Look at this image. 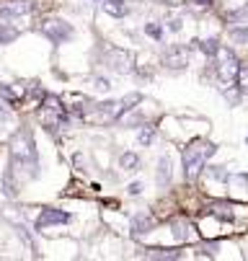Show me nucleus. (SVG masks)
I'll list each match as a JSON object with an SVG mask.
<instances>
[{"mask_svg": "<svg viewBox=\"0 0 248 261\" xmlns=\"http://www.w3.org/2000/svg\"><path fill=\"white\" fill-rule=\"evenodd\" d=\"M106 62H109L117 72H129L132 70V57L124 49H112L109 55H106Z\"/></svg>", "mask_w": 248, "mask_h": 261, "instance_id": "6e6552de", "label": "nucleus"}, {"mask_svg": "<svg viewBox=\"0 0 248 261\" xmlns=\"http://www.w3.org/2000/svg\"><path fill=\"white\" fill-rule=\"evenodd\" d=\"M181 29V21H171V31H179Z\"/></svg>", "mask_w": 248, "mask_h": 261, "instance_id": "b1692460", "label": "nucleus"}, {"mask_svg": "<svg viewBox=\"0 0 248 261\" xmlns=\"http://www.w3.org/2000/svg\"><path fill=\"white\" fill-rule=\"evenodd\" d=\"M163 62H166L171 70H181V67H186V62H189V49H186V47H173L171 52H166Z\"/></svg>", "mask_w": 248, "mask_h": 261, "instance_id": "0eeeda50", "label": "nucleus"}, {"mask_svg": "<svg viewBox=\"0 0 248 261\" xmlns=\"http://www.w3.org/2000/svg\"><path fill=\"white\" fill-rule=\"evenodd\" d=\"M204 217L199 220V230L207 238H220L228 233H245L248 230V204L217 199L204 207Z\"/></svg>", "mask_w": 248, "mask_h": 261, "instance_id": "f257e3e1", "label": "nucleus"}, {"mask_svg": "<svg viewBox=\"0 0 248 261\" xmlns=\"http://www.w3.org/2000/svg\"><path fill=\"white\" fill-rule=\"evenodd\" d=\"M127 192H129L132 197H134V194H140V192H143V184H140V181H134V184H129V186H127Z\"/></svg>", "mask_w": 248, "mask_h": 261, "instance_id": "4be33fe9", "label": "nucleus"}, {"mask_svg": "<svg viewBox=\"0 0 248 261\" xmlns=\"http://www.w3.org/2000/svg\"><path fill=\"white\" fill-rule=\"evenodd\" d=\"M173 236L181 243H194L197 241V230H194V225L189 220H176L173 222Z\"/></svg>", "mask_w": 248, "mask_h": 261, "instance_id": "1a4fd4ad", "label": "nucleus"}, {"mask_svg": "<svg viewBox=\"0 0 248 261\" xmlns=\"http://www.w3.org/2000/svg\"><path fill=\"white\" fill-rule=\"evenodd\" d=\"M155 3H163V0H155Z\"/></svg>", "mask_w": 248, "mask_h": 261, "instance_id": "a878e982", "label": "nucleus"}, {"mask_svg": "<svg viewBox=\"0 0 248 261\" xmlns=\"http://www.w3.org/2000/svg\"><path fill=\"white\" fill-rule=\"evenodd\" d=\"M145 31L153 36V39H160V36H163V29H160L158 23H148V26H145Z\"/></svg>", "mask_w": 248, "mask_h": 261, "instance_id": "412c9836", "label": "nucleus"}, {"mask_svg": "<svg viewBox=\"0 0 248 261\" xmlns=\"http://www.w3.org/2000/svg\"><path fill=\"white\" fill-rule=\"evenodd\" d=\"M67 220H70V215H67V212L47 207V210H42V215L37 217V222H34V228H37V230L42 233V230H47L49 225H62V222H67Z\"/></svg>", "mask_w": 248, "mask_h": 261, "instance_id": "423d86ee", "label": "nucleus"}, {"mask_svg": "<svg viewBox=\"0 0 248 261\" xmlns=\"http://www.w3.org/2000/svg\"><path fill=\"white\" fill-rule=\"evenodd\" d=\"M199 49H202L207 57H215V52H217V42H215V39H204V42H199Z\"/></svg>", "mask_w": 248, "mask_h": 261, "instance_id": "6ab92c4d", "label": "nucleus"}, {"mask_svg": "<svg viewBox=\"0 0 248 261\" xmlns=\"http://www.w3.org/2000/svg\"><path fill=\"white\" fill-rule=\"evenodd\" d=\"M209 155H215V145L207 142V140H194L191 145H186V150H184V178L194 181L204 171Z\"/></svg>", "mask_w": 248, "mask_h": 261, "instance_id": "f03ea898", "label": "nucleus"}, {"mask_svg": "<svg viewBox=\"0 0 248 261\" xmlns=\"http://www.w3.org/2000/svg\"><path fill=\"white\" fill-rule=\"evenodd\" d=\"M11 155H13V166L16 163H34V142H31V135H29V129H23V132H16V137H13V142H11Z\"/></svg>", "mask_w": 248, "mask_h": 261, "instance_id": "20e7f679", "label": "nucleus"}, {"mask_svg": "<svg viewBox=\"0 0 248 261\" xmlns=\"http://www.w3.org/2000/svg\"><path fill=\"white\" fill-rule=\"evenodd\" d=\"M42 34L47 36V39H52L54 44H62L67 39H73V26L65 23V21H44Z\"/></svg>", "mask_w": 248, "mask_h": 261, "instance_id": "39448f33", "label": "nucleus"}, {"mask_svg": "<svg viewBox=\"0 0 248 261\" xmlns=\"http://www.w3.org/2000/svg\"><path fill=\"white\" fill-rule=\"evenodd\" d=\"M153 228H155V217H153V215H137V217L132 220V230H134V236L148 233V230H153Z\"/></svg>", "mask_w": 248, "mask_h": 261, "instance_id": "9d476101", "label": "nucleus"}, {"mask_svg": "<svg viewBox=\"0 0 248 261\" xmlns=\"http://www.w3.org/2000/svg\"><path fill=\"white\" fill-rule=\"evenodd\" d=\"M143 256L148 258H181V251H143Z\"/></svg>", "mask_w": 248, "mask_h": 261, "instance_id": "4468645a", "label": "nucleus"}, {"mask_svg": "<svg viewBox=\"0 0 248 261\" xmlns=\"http://www.w3.org/2000/svg\"><path fill=\"white\" fill-rule=\"evenodd\" d=\"M215 57H217V78H220V83L223 86H233L235 83V75H238V57H235V52L233 49H228V47H217V52H215Z\"/></svg>", "mask_w": 248, "mask_h": 261, "instance_id": "7ed1b4c3", "label": "nucleus"}, {"mask_svg": "<svg viewBox=\"0 0 248 261\" xmlns=\"http://www.w3.org/2000/svg\"><path fill=\"white\" fill-rule=\"evenodd\" d=\"M235 81H238L240 91L248 96V65H240V67H238V75H235Z\"/></svg>", "mask_w": 248, "mask_h": 261, "instance_id": "f3484780", "label": "nucleus"}, {"mask_svg": "<svg viewBox=\"0 0 248 261\" xmlns=\"http://www.w3.org/2000/svg\"><path fill=\"white\" fill-rule=\"evenodd\" d=\"M230 39L238 42V44H245V42H248V26H235V29H230Z\"/></svg>", "mask_w": 248, "mask_h": 261, "instance_id": "2eb2a0df", "label": "nucleus"}, {"mask_svg": "<svg viewBox=\"0 0 248 261\" xmlns=\"http://www.w3.org/2000/svg\"><path fill=\"white\" fill-rule=\"evenodd\" d=\"M3 189H6V194H8V197H16V184H13V171H6V176H3Z\"/></svg>", "mask_w": 248, "mask_h": 261, "instance_id": "a211bd4d", "label": "nucleus"}, {"mask_svg": "<svg viewBox=\"0 0 248 261\" xmlns=\"http://www.w3.org/2000/svg\"><path fill=\"white\" fill-rule=\"evenodd\" d=\"M137 163H140V158H137L134 153H124V155L119 158V166H122L124 171H134V168H137Z\"/></svg>", "mask_w": 248, "mask_h": 261, "instance_id": "dca6fc26", "label": "nucleus"}, {"mask_svg": "<svg viewBox=\"0 0 248 261\" xmlns=\"http://www.w3.org/2000/svg\"><path fill=\"white\" fill-rule=\"evenodd\" d=\"M93 83H96L93 88H98V91H106V88H109V81H106V78H96Z\"/></svg>", "mask_w": 248, "mask_h": 261, "instance_id": "5701e85b", "label": "nucleus"}, {"mask_svg": "<svg viewBox=\"0 0 248 261\" xmlns=\"http://www.w3.org/2000/svg\"><path fill=\"white\" fill-rule=\"evenodd\" d=\"M16 39H18V29L0 23V44H11V42H16Z\"/></svg>", "mask_w": 248, "mask_h": 261, "instance_id": "ddd939ff", "label": "nucleus"}, {"mask_svg": "<svg viewBox=\"0 0 248 261\" xmlns=\"http://www.w3.org/2000/svg\"><path fill=\"white\" fill-rule=\"evenodd\" d=\"M153 137H155V129H153V127H145L143 132H140V137H137V142L148 147V145L153 142Z\"/></svg>", "mask_w": 248, "mask_h": 261, "instance_id": "aec40b11", "label": "nucleus"}, {"mask_svg": "<svg viewBox=\"0 0 248 261\" xmlns=\"http://www.w3.org/2000/svg\"><path fill=\"white\" fill-rule=\"evenodd\" d=\"M103 11L112 13V16H117V18H122V16L127 13V6L122 3V0H103Z\"/></svg>", "mask_w": 248, "mask_h": 261, "instance_id": "f8f14e48", "label": "nucleus"}, {"mask_svg": "<svg viewBox=\"0 0 248 261\" xmlns=\"http://www.w3.org/2000/svg\"><path fill=\"white\" fill-rule=\"evenodd\" d=\"M171 184V161L160 158L158 161V186H168Z\"/></svg>", "mask_w": 248, "mask_h": 261, "instance_id": "9b49d317", "label": "nucleus"}, {"mask_svg": "<svg viewBox=\"0 0 248 261\" xmlns=\"http://www.w3.org/2000/svg\"><path fill=\"white\" fill-rule=\"evenodd\" d=\"M197 3H199V6H209V3H212V0H197Z\"/></svg>", "mask_w": 248, "mask_h": 261, "instance_id": "393cba45", "label": "nucleus"}]
</instances>
